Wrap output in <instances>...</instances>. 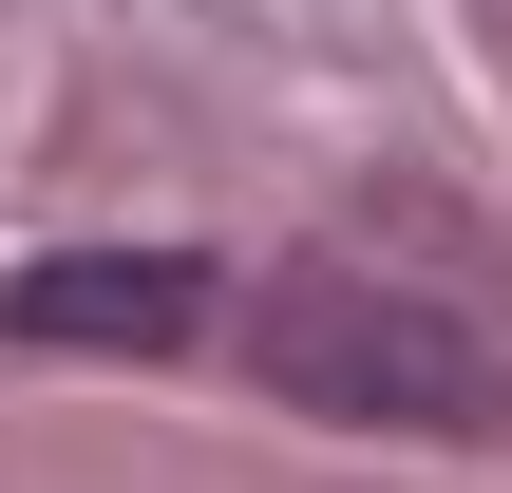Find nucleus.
<instances>
[{"instance_id":"f03ea898","label":"nucleus","mask_w":512,"mask_h":493,"mask_svg":"<svg viewBox=\"0 0 512 493\" xmlns=\"http://www.w3.org/2000/svg\"><path fill=\"white\" fill-rule=\"evenodd\" d=\"M0 323L57 342V361H171V342L209 323V266H190V247H57V266L0 285Z\"/></svg>"},{"instance_id":"f257e3e1","label":"nucleus","mask_w":512,"mask_h":493,"mask_svg":"<svg viewBox=\"0 0 512 493\" xmlns=\"http://www.w3.org/2000/svg\"><path fill=\"white\" fill-rule=\"evenodd\" d=\"M247 380L285 418H361V437H494L512 418V361L380 266H285L247 304Z\"/></svg>"}]
</instances>
